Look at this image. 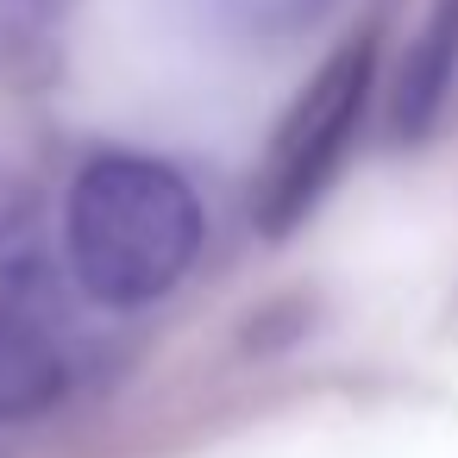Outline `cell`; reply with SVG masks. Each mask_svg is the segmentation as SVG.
Here are the masks:
<instances>
[{"instance_id":"cell-2","label":"cell","mask_w":458,"mask_h":458,"mask_svg":"<svg viewBox=\"0 0 458 458\" xmlns=\"http://www.w3.org/2000/svg\"><path fill=\"white\" fill-rule=\"evenodd\" d=\"M370 82H377V38L352 32L339 38L320 70L295 89V101L283 107L258 176H251V226L258 239H289L333 189V176L345 170L364 107H370Z\"/></svg>"},{"instance_id":"cell-4","label":"cell","mask_w":458,"mask_h":458,"mask_svg":"<svg viewBox=\"0 0 458 458\" xmlns=\"http://www.w3.org/2000/svg\"><path fill=\"white\" fill-rule=\"evenodd\" d=\"M452 89H458V0H433V7H427V26L414 32V51H408V64H402V82H395V95H389V126H395V139H402V145H420V139L439 126Z\"/></svg>"},{"instance_id":"cell-6","label":"cell","mask_w":458,"mask_h":458,"mask_svg":"<svg viewBox=\"0 0 458 458\" xmlns=\"http://www.w3.org/2000/svg\"><path fill=\"white\" fill-rule=\"evenodd\" d=\"M76 0H0V70L32 57L64 20H70Z\"/></svg>"},{"instance_id":"cell-3","label":"cell","mask_w":458,"mask_h":458,"mask_svg":"<svg viewBox=\"0 0 458 458\" xmlns=\"http://www.w3.org/2000/svg\"><path fill=\"white\" fill-rule=\"evenodd\" d=\"M64 389H70V358L45 301L0 314V427L57 408Z\"/></svg>"},{"instance_id":"cell-1","label":"cell","mask_w":458,"mask_h":458,"mask_svg":"<svg viewBox=\"0 0 458 458\" xmlns=\"http://www.w3.org/2000/svg\"><path fill=\"white\" fill-rule=\"evenodd\" d=\"M64 258L95 308L132 314L164 301L201 258L195 182L145 151H101L70 182Z\"/></svg>"},{"instance_id":"cell-5","label":"cell","mask_w":458,"mask_h":458,"mask_svg":"<svg viewBox=\"0 0 458 458\" xmlns=\"http://www.w3.org/2000/svg\"><path fill=\"white\" fill-rule=\"evenodd\" d=\"M201 13L239 45H289L327 13V0H201Z\"/></svg>"}]
</instances>
